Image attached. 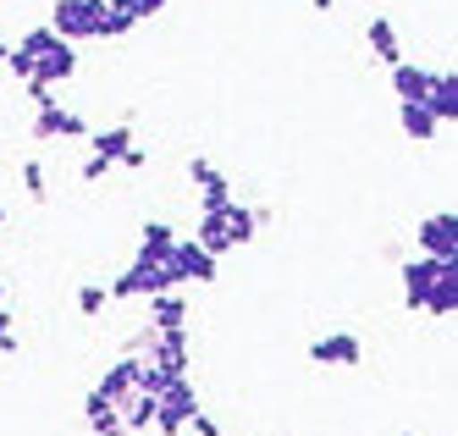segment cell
Segmentation results:
<instances>
[{
	"instance_id": "obj_1",
	"label": "cell",
	"mask_w": 458,
	"mask_h": 436,
	"mask_svg": "<svg viewBox=\"0 0 458 436\" xmlns=\"http://www.w3.org/2000/svg\"><path fill=\"white\" fill-rule=\"evenodd\" d=\"M100 22H106V0H50V33L67 45H89L100 39Z\"/></svg>"
},
{
	"instance_id": "obj_2",
	"label": "cell",
	"mask_w": 458,
	"mask_h": 436,
	"mask_svg": "<svg viewBox=\"0 0 458 436\" xmlns=\"http://www.w3.org/2000/svg\"><path fill=\"white\" fill-rule=\"evenodd\" d=\"M193 415H199V392H193L188 376H177V381L160 387V404H155V431L160 436H182Z\"/></svg>"
},
{
	"instance_id": "obj_3",
	"label": "cell",
	"mask_w": 458,
	"mask_h": 436,
	"mask_svg": "<svg viewBox=\"0 0 458 436\" xmlns=\"http://www.w3.org/2000/svg\"><path fill=\"white\" fill-rule=\"evenodd\" d=\"M172 287V271H166V260H155V254H133V265L111 282V298H155V293H166Z\"/></svg>"
},
{
	"instance_id": "obj_4",
	"label": "cell",
	"mask_w": 458,
	"mask_h": 436,
	"mask_svg": "<svg viewBox=\"0 0 458 436\" xmlns=\"http://www.w3.org/2000/svg\"><path fill=\"white\" fill-rule=\"evenodd\" d=\"M166 271H172V287H188V282H216L221 260H216V254H205L193 238H182V232H177V244H172V254H166Z\"/></svg>"
},
{
	"instance_id": "obj_5",
	"label": "cell",
	"mask_w": 458,
	"mask_h": 436,
	"mask_svg": "<svg viewBox=\"0 0 458 436\" xmlns=\"http://www.w3.org/2000/svg\"><path fill=\"white\" fill-rule=\"evenodd\" d=\"M414 244L425 260H458V216L453 210H437V216H425L414 227Z\"/></svg>"
},
{
	"instance_id": "obj_6",
	"label": "cell",
	"mask_w": 458,
	"mask_h": 436,
	"mask_svg": "<svg viewBox=\"0 0 458 436\" xmlns=\"http://www.w3.org/2000/svg\"><path fill=\"white\" fill-rule=\"evenodd\" d=\"M78 66H83V56H78V45H67V39H50L45 50H34V78L50 83V89L72 83V78H78Z\"/></svg>"
},
{
	"instance_id": "obj_7",
	"label": "cell",
	"mask_w": 458,
	"mask_h": 436,
	"mask_svg": "<svg viewBox=\"0 0 458 436\" xmlns=\"http://www.w3.org/2000/svg\"><path fill=\"white\" fill-rule=\"evenodd\" d=\"M133 376H139V359H133V354H127V359H116L111 371H106L100 381L89 387V398H83V409H111L116 398H122V392H133Z\"/></svg>"
},
{
	"instance_id": "obj_8",
	"label": "cell",
	"mask_w": 458,
	"mask_h": 436,
	"mask_svg": "<svg viewBox=\"0 0 458 436\" xmlns=\"http://www.w3.org/2000/svg\"><path fill=\"white\" fill-rule=\"evenodd\" d=\"M188 177L199 183V205H205V210H221L226 199H233V183H226V172H221L216 160H205V155L188 160Z\"/></svg>"
},
{
	"instance_id": "obj_9",
	"label": "cell",
	"mask_w": 458,
	"mask_h": 436,
	"mask_svg": "<svg viewBox=\"0 0 458 436\" xmlns=\"http://www.w3.org/2000/svg\"><path fill=\"white\" fill-rule=\"evenodd\" d=\"M420 315H431V321H453L458 315V260H447L442 271H437V282H431V293H425Z\"/></svg>"
},
{
	"instance_id": "obj_10",
	"label": "cell",
	"mask_w": 458,
	"mask_h": 436,
	"mask_svg": "<svg viewBox=\"0 0 458 436\" xmlns=\"http://www.w3.org/2000/svg\"><path fill=\"white\" fill-rule=\"evenodd\" d=\"M420 106L431 111L442 127H453V122H458V73H453V66H447V73H431V89H425Z\"/></svg>"
},
{
	"instance_id": "obj_11",
	"label": "cell",
	"mask_w": 458,
	"mask_h": 436,
	"mask_svg": "<svg viewBox=\"0 0 458 436\" xmlns=\"http://www.w3.org/2000/svg\"><path fill=\"white\" fill-rule=\"evenodd\" d=\"M34 139H89V122L61 106H34Z\"/></svg>"
},
{
	"instance_id": "obj_12",
	"label": "cell",
	"mask_w": 458,
	"mask_h": 436,
	"mask_svg": "<svg viewBox=\"0 0 458 436\" xmlns=\"http://www.w3.org/2000/svg\"><path fill=\"white\" fill-rule=\"evenodd\" d=\"M310 359L315 364H359L365 359V343H359L353 331H326V338L310 343Z\"/></svg>"
},
{
	"instance_id": "obj_13",
	"label": "cell",
	"mask_w": 458,
	"mask_h": 436,
	"mask_svg": "<svg viewBox=\"0 0 458 436\" xmlns=\"http://www.w3.org/2000/svg\"><path fill=\"white\" fill-rule=\"evenodd\" d=\"M149 364H160L172 381L188 376V326H177V331H155V354H149Z\"/></svg>"
},
{
	"instance_id": "obj_14",
	"label": "cell",
	"mask_w": 458,
	"mask_h": 436,
	"mask_svg": "<svg viewBox=\"0 0 458 436\" xmlns=\"http://www.w3.org/2000/svg\"><path fill=\"white\" fill-rule=\"evenodd\" d=\"M447 260H403V304L420 315V304H425V293H431V282H437V271H442Z\"/></svg>"
},
{
	"instance_id": "obj_15",
	"label": "cell",
	"mask_w": 458,
	"mask_h": 436,
	"mask_svg": "<svg viewBox=\"0 0 458 436\" xmlns=\"http://www.w3.org/2000/svg\"><path fill=\"white\" fill-rule=\"evenodd\" d=\"M365 45H370V56H376L381 66L403 61V39H398V22H392V17H370V22H365Z\"/></svg>"
},
{
	"instance_id": "obj_16",
	"label": "cell",
	"mask_w": 458,
	"mask_h": 436,
	"mask_svg": "<svg viewBox=\"0 0 458 436\" xmlns=\"http://www.w3.org/2000/svg\"><path fill=\"white\" fill-rule=\"evenodd\" d=\"M149 326H155V331H177V326H188V298H182V287H166V293L149 298Z\"/></svg>"
},
{
	"instance_id": "obj_17",
	"label": "cell",
	"mask_w": 458,
	"mask_h": 436,
	"mask_svg": "<svg viewBox=\"0 0 458 436\" xmlns=\"http://www.w3.org/2000/svg\"><path fill=\"white\" fill-rule=\"evenodd\" d=\"M398 127H403V139H414V144H431L442 133V122L425 111L420 99H398Z\"/></svg>"
},
{
	"instance_id": "obj_18",
	"label": "cell",
	"mask_w": 458,
	"mask_h": 436,
	"mask_svg": "<svg viewBox=\"0 0 458 436\" xmlns=\"http://www.w3.org/2000/svg\"><path fill=\"white\" fill-rule=\"evenodd\" d=\"M221 216H226V232H233V249L254 244V238H259V227H266V210H249V205H238V199H226Z\"/></svg>"
},
{
	"instance_id": "obj_19",
	"label": "cell",
	"mask_w": 458,
	"mask_h": 436,
	"mask_svg": "<svg viewBox=\"0 0 458 436\" xmlns=\"http://www.w3.org/2000/svg\"><path fill=\"white\" fill-rule=\"evenodd\" d=\"M155 404H160V398H149V392H122L116 398V415H122L127 436H139V431L155 425Z\"/></svg>"
},
{
	"instance_id": "obj_20",
	"label": "cell",
	"mask_w": 458,
	"mask_h": 436,
	"mask_svg": "<svg viewBox=\"0 0 458 436\" xmlns=\"http://www.w3.org/2000/svg\"><path fill=\"white\" fill-rule=\"evenodd\" d=\"M193 244H199L205 254H216V260H226V254H233V232H226V216H221V210H205V216H199V232H193Z\"/></svg>"
},
{
	"instance_id": "obj_21",
	"label": "cell",
	"mask_w": 458,
	"mask_h": 436,
	"mask_svg": "<svg viewBox=\"0 0 458 436\" xmlns=\"http://www.w3.org/2000/svg\"><path fill=\"white\" fill-rule=\"evenodd\" d=\"M386 73H392V94L398 99H425V89H431V73L414 66V61H392Z\"/></svg>"
},
{
	"instance_id": "obj_22",
	"label": "cell",
	"mask_w": 458,
	"mask_h": 436,
	"mask_svg": "<svg viewBox=\"0 0 458 436\" xmlns=\"http://www.w3.org/2000/svg\"><path fill=\"white\" fill-rule=\"evenodd\" d=\"M139 28V6L133 0H106V22H100V39H127Z\"/></svg>"
},
{
	"instance_id": "obj_23",
	"label": "cell",
	"mask_w": 458,
	"mask_h": 436,
	"mask_svg": "<svg viewBox=\"0 0 458 436\" xmlns=\"http://www.w3.org/2000/svg\"><path fill=\"white\" fill-rule=\"evenodd\" d=\"M172 244H177V227H172V221H144V227H139V254L166 260Z\"/></svg>"
},
{
	"instance_id": "obj_24",
	"label": "cell",
	"mask_w": 458,
	"mask_h": 436,
	"mask_svg": "<svg viewBox=\"0 0 458 436\" xmlns=\"http://www.w3.org/2000/svg\"><path fill=\"white\" fill-rule=\"evenodd\" d=\"M89 139H94V155L116 166V155H122L127 144H139V133H133V127L122 122V127H106V133H89Z\"/></svg>"
},
{
	"instance_id": "obj_25",
	"label": "cell",
	"mask_w": 458,
	"mask_h": 436,
	"mask_svg": "<svg viewBox=\"0 0 458 436\" xmlns=\"http://www.w3.org/2000/svg\"><path fill=\"white\" fill-rule=\"evenodd\" d=\"M106 304H111V287H100V282L78 287V315H106Z\"/></svg>"
},
{
	"instance_id": "obj_26",
	"label": "cell",
	"mask_w": 458,
	"mask_h": 436,
	"mask_svg": "<svg viewBox=\"0 0 458 436\" xmlns=\"http://www.w3.org/2000/svg\"><path fill=\"white\" fill-rule=\"evenodd\" d=\"M83 415H89V431H94V436H127L116 404H111V409H83Z\"/></svg>"
},
{
	"instance_id": "obj_27",
	"label": "cell",
	"mask_w": 458,
	"mask_h": 436,
	"mask_svg": "<svg viewBox=\"0 0 458 436\" xmlns=\"http://www.w3.org/2000/svg\"><path fill=\"white\" fill-rule=\"evenodd\" d=\"M22 188H28L34 205H45V199H50V183H45V166L39 160H22Z\"/></svg>"
},
{
	"instance_id": "obj_28",
	"label": "cell",
	"mask_w": 458,
	"mask_h": 436,
	"mask_svg": "<svg viewBox=\"0 0 458 436\" xmlns=\"http://www.w3.org/2000/svg\"><path fill=\"white\" fill-rule=\"evenodd\" d=\"M6 73H12V78H22V83H28V78H34V56H28V50H22V45H12V50H6Z\"/></svg>"
},
{
	"instance_id": "obj_29",
	"label": "cell",
	"mask_w": 458,
	"mask_h": 436,
	"mask_svg": "<svg viewBox=\"0 0 458 436\" xmlns=\"http://www.w3.org/2000/svg\"><path fill=\"white\" fill-rule=\"evenodd\" d=\"M116 166H122V172H144V166H149V155H144V144H127V150L116 155Z\"/></svg>"
},
{
	"instance_id": "obj_30",
	"label": "cell",
	"mask_w": 458,
	"mask_h": 436,
	"mask_svg": "<svg viewBox=\"0 0 458 436\" xmlns=\"http://www.w3.org/2000/svg\"><path fill=\"white\" fill-rule=\"evenodd\" d=\"M0 354H6V359L17 354V331H12V315L6 310H0Z\"/></svg>"
},
{
	"instance_id": "obj_31",
	"label": "cell",
	"mask_w": 458,
	"mask_h": 436,
	"mask_svg": "<svg viewBox=\"0 0 458 436\" xmlns=\"http://www.w3.org/2000/svg\"><path fill=\"white\" fill-rule=\"evenodd\" d=\"M28 99H34V106H55V89L39 83V78H28Z\"/></svg>"
},
{
	"instance_id": "obj_32",
	"label": "cell",
	"mask_w": 458,
	"mask_h": 436,
	"mask_svg": "<svg viewBox=\"0 0 458 436\" xmlns=\"http://www.w3.org/2000/svg\"><path fill=\"white\" fill-rule=\"evenodd\" d=\"M106 172H111V160H100V155H89V160H83V183H100Z\"/></svg>"
},
{
	"instance_id": "obj_33",
	"label": "cell",
	"mask_w": 458,
	"mask_h": 436,
	"mask_svg": "<svg viewBox=\"0 0 458 436\" xmlns=\"http://www.w3.org/2000/svg\"><path fill=\"white\" fill-rule=\"evenodd\" d=\"M188 431H193V436H221V425H216L210 415H193V420H188Z\"/></svg>"
},
{
	"instance_id": "obj_34",
	"label": "cell",
	"mask_w": 458,
	"mask_h": 436,
	"mask_svg": "<svg viewBox=\"0 0 458 436\" xmlns=\"http://www.w3.org/2000/svg\"><path fill=\"white\" fill-rule=\"evenodd\" d=\"M133 6H139V22H144V17H160V12L172 6V0H133Z\"/></svg>"
},
{
	"instance_id": "obj_35",
	"label": "cell",
	"mask_w": 458,
	"mask_h": 436,
	"mask_svg": "<svg viewBox=\"0 0 458 436\" xmlns=\"http://www.w3.org/2000/svg\"><path fill=\"white\" fill-rule=\"evenodd\" d=\"M337 6V0H315V12H332Z\"/></svg>"
},
{
	"instance_id": "obj_36",
	"label": "cell",
	"mask_w": 458,
	"mask_h": 436,
	"mask_svg": "<svg viewBox=\"0 0 458 436\" xmlns=\"http://www.w3.org/2000/svg\"><path fill=\"white\" fill-rule=\"evenodd\" d=\"M6 50H12V45H6V39H0V66H6Z\"/></svg>"
},
{
	"instance_id": "obj_37",
	"label": "cell",
	"mask_w": 458,
	"mask_h": 436,
	"mask_svg": "<svg viewBox=\"0 0 458 436\" xmlns=\"http://www.w3.org/2000/svg\"><path fill=\"white\" fill-rule=\"evenodd\" d=\"M0 310H6V282H0Z\"/></svg>"
},
{
	"instance_id": "obj_38",
	"label": "cell",
	"mask_w": 458,
	"mask_h": 436,
	"mask_svg": "<svg viewBox=\"0 0 458 436\" xmlns=\"http://www.w3.org/2000/svg\"><path fill=\"white\" fill-rule=\"evenodd\" d=\"M0 227H6V210H0Z\"/></svg>"
},
{
	"instance_id": "obj_39",
	"label": "cell",
	"mask_w": 458,
	"mask_h": 436,
	"mask_svg": "<svg viewBox=\"0 0 458 436\" xmlns=\"http://www.w3.org/2000/svg\"><path fill=\"white\" fill-rule=\"evenodd\" d=\"M398 436H414V431H398Z\"/></svg>"
}]
</instances>
